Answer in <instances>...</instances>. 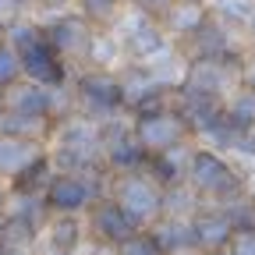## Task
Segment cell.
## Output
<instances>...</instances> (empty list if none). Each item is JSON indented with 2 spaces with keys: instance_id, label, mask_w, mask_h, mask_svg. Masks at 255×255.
Here are the masks:
<instances>
[{
  "instance_id": "obj_1",
  "label": "cell",
  "mask_w": 255,
  "mask_h": 255,
  "mask_svg": "<svg viewBox=\"0 0 255 255\" xmlns=\"http://www.w3.org/2000/svg\"><path fill=\"white\" fill-rule=\"evenodd\" d=\"M103 170H78V174H68V170H57L53 181L46 184L43 191V206L46 213L53 216H75L82 209H92L103 195Z\"/></svg>"
},
{
  "instance_id": "obj_2",
  "label": "cell",
  "mask_w": 255,
  "mask_h": 255,
  "mask_svg": "<svg viewBox=\"0 0 255 255\" xmlns=\"http://www.w3.org/2000/svg\"><path fill=\"white\" fill-rule=\"evenodd\" d=\"M110 199L131 216L138 227L142 223H152L159 213H163V188H159L145 170H131V174H121L114 181Z\"/></svg>"
},
{
  "instance_id": "obj_3",
  "label": "cell",
  "mask_w": 255,
  "mask_h": 255,
  "mask_svg": "<svg viewBox=\"0 0 255 255\" xmlns=\"http://www.w3.org/2000/svg\"><path fill=\"white\" fill-rule=\"evenodd\" d=\"M188 181H191L195 191H202V195H209V199H234L241 191V177L234 174V167L227 163V159H220L216 152H209V149L191 152Z\"/></svg>"
},
{
  "instance_id": "obj_4",
  "label": "cell",
  "mask_w": 255,
  "mask_h": 255,
  "mask_svg": "<svg viewBox=\"0 0 255 255\" xmlns=\"http://www.w3.org/2000/svg\"><path fill=\"white\" fill-rule=\"evenodd\" d=\"M135 135L142 142V149L149 156H159V152H170L177 145H184V138L191 135V128L184 124V117L170 107V110H156V114H138L135 117Z\"/></svg>"
},
{
  "instance_id": "obj_5",
  "label": "cell",
  "mask_w": 255,
  "mask_h": 255,
  "mask_svg": "<svg viewBox=\"0 0 255 255\" xmlns=\"http://www.w3.org/2000/svg\"><path fill=\"white\" fill-rule=\"evenodd\" d=\"M75 100L85 110V117H107V114H114V110L124 107L121 78H114L110 71H100V68L85 71L75 82Z\"/></svg>"
},
{
  "instance_id": "obj_6",
  "label": "cell",
  "mask_w": 255,
  "mask_h": 255,
  "mask_svg": "<svg viewBox=\"0 0 255 255\" xmlns=\"http://www.w3.org/2000/svg\"><path fill=\"white\" fill-rule=\"evenodd\" d=\"M46 39L64 60H82V57L89 60L96 32L82 14H60V18L46 21Z\"/></svg>"
},
{
  "instance_id": "obj_7",
  "label": "cell",
  "mask_w": 255,
  "mask_h": 255,
  "mask_svg": "<svg viewBox=\"0 0 255 255\" xmlns=\"http://www.w3.org/2000/svg\"><path fill=\"white\" fill-rule=\"evenodd\" d=\"M103 156H107L110 167H117L124 174L145 170V163H149V152L142 149L135 128H117V124L103 128Z\"/></svg>"
},
{
  "instance_id": "obj_8",
  "label": "cell",
  "mask_w": 255,
  "mask_h": 255,
  "mask_svg": "<svg viewBox=\"0 0 255 255\" xmlns=\"http://www.w3.org/2000/svg\"><path fill=\"white\" fill-rule=\"evenodd\" d=\"M238 57H216V60H191L188 64V75H184V85L188 92H202V96H216L220 100V92L223 89H231L234 75L241 71Z\"/></svg>"
},
{
  "instance_id": "obj_9",
  "label": "cell",
  "mask_w": 255,
  "mask_h": 255,
  "mask_svg": "<svg viewBox=\"0 0 255 255\" xmlns=\"http://www.w3.org/2000/svg\"><path fill=\"white\" fill-rule=\"evenodd\" d=\"M0 110L4 114H25V117H50L57 121V92L32 85V82H18L11 89L0 92Z\"/></svg>"
},
{
  "instance_id": "obj_10",
  "label": "cell",
  "mask_w": 255,
  "mask_h": 255,
  "mask_svg": "<svg viewBox=\"0 0 255 255\" xmlns=\"http://www.w3.org/2000/svg\"><path fill=\"white\" fill-rule=\"evenodd\" d=\"M89 231L100 238L103 245H124L128 238H135L138 234V223L128 216L114 199H100L92 209H89Z\"/></svg>"
},
{
  "instance_id": "obj_11",
  "label": "cell",
  "mask_w": 255,
  "mask_h": 255,
  "mask_svg": "<svg viewBox=\"0 0 255 255\" xmlns=\"http://www.w3.org/2000/svg\"><path fill=\"white\" fill-rule=\"evenodd\" d=\"M21 68H25V82L43 85L50 92L64 89V82H68V60L50 46V39L43 46H36V50L21 53Z\"/></svg>"
},
{
  "instance_id": "obj_12",
  "label": "cell",
  "mask_w": 255,
  "mask_h": 255,
  "mask_svg": "<svg viewBox=\"0 0 255 255\" xmlns=\"http://www.w3.org/2000/svg\"><path fill=\"white\" fill-rule=\"evenodd\" d=\"M46 145L43 142H28V138H14V135H0V181L14 184L28 167H36L39 159H46Z\"/></svg>"
},
{
  "instance_id": "obj_13",
  "label": "cell",
  "mask_w": 255,
  "mask_h": 255,
  "mask_svg": "<svg viewBox=\"0 0 255 255\" xmlns=\"http://www.w3.org/2000/svg\"><path fill=\"white\" fill-rule=\"evenodd\" d=\"M191 234H195V248L202 252H227L234 241V227L223 209H202L191 216Z\"/></svg>"
},
{
  "instance_id": "obj_14",
  "label": "cell",
  "mask_w": 255,
  "mask_h": 255,
  "mask_svg": "<svg viewBox=\"0 0 255 255\" xmlns=\"http://www.w3.org/2000/svg\"><path fill=\"white\" fill-rule=\"evenodd\" d=\"M206 21H209V14H206L202 4H195V0H177V4L167 11V18H163L167 32H177V36H188V39L199 36L206 28Z\"/></svg>"
},
{
  "instance_id": "obj_15",
  "label": "cell",
  "mask_w": 255,
  "mask_h": 255,
  "mask_svg": "<svg viewBox=\"0 0 255 255\" xmlns=\"http://www.w3.org/2000/svg\"><path fill=\"white\" fill-rule=\"evenodd\" d=\"M57 128V121L50 117H25V114H0V135H14V138H28V142H43Z\"/></svg>"
},
{
  "instance_id": "obj_16",
  "label": "cell",
  "mask_w": 255,
  "mask_h": 255,
  "mask_svg": "<svg viewBox=\"0 0 255 255\" xmlns=\"http://www.w3.org/2000/svg\"><path fill=\"white\" fill-rule=\"evenodd\" d=\"M128 53H131L135 60L149 64L156 53H163V32H159V25H152L149 18L142 25H131V32H128Z\"/></svg>"
},
{
  "instance_id": "obj_17",
  "label": "cell",
  "mask_w": 255,
  "mask_h": 255,
  "mask_svg": "<svg viewBox=\"0 0 255 255\" xmlns=\"http://www.w3.org/2000/svg\"><path fill=\"white\" fill-rule=\"evenodd\" d=\"M159 248L167 255L170 252H184V248H195V234H191V220H177V216H167L159 227L152 231Z\"/></svg>"
},
{
  "instance_id": "obj_18",
  "label": "cell",
  "mask_w": 255,
  "mask_h": 255,
  "mask_svg": "<svg viewBox=\"0 0 255 255\" xmlns=\"http://www.w3.org/2000/svg\"><path fill=\"white\" fill-rule=\"evenodd\" d=\"M46 241H50L53 252H75L78 241H82V223L75 216H53L50 231H46Z\"/></svg>"
},
{
  "instance_id": "obj_19",
  "label": "cell",
  "mask_w": 255,
  "mask_h": 255,
  "mask_svg": "<svg viewBox=\"0 0 255 255\" xmlns=\"http://www.w3.org/2000/svg\"><path fill=\"white\" fill-rule=\"evenodd\" d=\"M223 117H227L234 128H241V131L255 128V92L252 89H238L234 100L227 103V110H223Z\"/></svg>"
},
{
  "instance_id": "obj_20",
  "label": "cell",
  "mask_w": 255,
  "mask_h": 255,
  "mask_svg": "<svg viewBox=\"0 0 255 255\" xmlns=\"http://www.w3.org/2000/svg\"><path fill=\"white\" fill-rule=\"evenodd\" d=\"M7 43L18 50V53H28V50H36V46H43L46 43V25H39V21H18L14 28H7Z\"/></svg>"
},
{
  "instance_id": "obj_21",
  "label": "cell",
  "mask_w": 255,
  "mask_h": 255,
  "mask_svg": "<svg viewBox=\"0 0 255 255\" xmlns=\"http://www.w3.org/2000/svg\"><path fill=\"white\" fill-rule=\"evenodd\" d=\"M18 82H25V68H21V53L4 39L0 43V92L4 89H11V85H18Z\"/></svg>"
},
{
  "instance_id": "obj_22",
  "label": "cell",
  "mask_w": 255,
  "mask_h": 255,
  "mask_svg": "<svg viewBox=\"0 0 255 255\" xmlns=\"http://www.w3.org/2000/svg\"><path fill=\"white\" fill-rule=\"evenodd\" d=\"M114 255H167V252L159 248V241H156L152 231H138L135 238H128L124 245H117Z\"/></svg>"
},
{
  "instance_id": "obj_23",
  "label": "cell",
  "mask_w": 255,
  "mask_h": 255,
  "mask_svg": "<svg viewBox=\"0 0 255 255\" xmlns=\"http://www.w3.org/2000/svg\"><path fill=\"white\" fill-rule=\"evenodd\" d=\"M227 220H231V227L234 234H255V202H227Z\"/></svg>"
},
{
  "instance_id": "obj_24",
  "label": "cell",
  "mask_w": 255,
  "mask_h": 255,
  "mask_svg": "<svg viewBox=\"0 0 255 255\" xmlns=\"http://www.w3.org/2000/svg\"><path fill=\"white\" fill-rule=\"evenodd\" d=\"M121 7V0H78V14L92 25V21H110Z\"/></svg>"
},
{
  "instance_id": "obj_25",
  "label": "cell",
  "mask_w": 255,
  "mask_h": 255,
  "mask_svg": "<svg viewBox=\"0 0 255 255\" xmlns=\"http://www.w3.org/2000/svg\"><path fill=\"white\" fill-rule=\"evenodd\" d=\"M21 11H25V0H0V28H14L21 21Z\"/></svg>"
},
{
  "instance_id": "obj_26",
  "label": "cell",
  "mask_w": 255,
  "mask_h": 255,
  "mask_svg": "<svg viewBox=\"0 0 255 255\" xmlns=\"http://www.w3.org/2000/svg\"><path fill=\"white\" fill-rule=\"evenodd\" d=\"M174 4H177V0H135L138 14H145V18H167V11Z\"/></svg>"
},
{
  "instance_id": "obj_27",
  "label": "cell",
  "mask_w": 255,
  "mask_h": 255,
  "mask_svg": "<svg viewBox=\"0 0 255 255\" xmlns=\"http://www.w3.org/2000/svg\"><path fill=\"white\" fill-rule=\"evenodd\" d=\"M227 252L231 255H255V234H234Z\"/></svg>"
},
{
  "instance_id": "obj_28",
  "label": "cell",
  "mask_w": 255,
  "mask_h": 255,
  "mask_svg": "<svg viewBox=\"0 0 255 255\" xmlns=\"http://www.w3.org/2000/svg\"><path fill=\"white\" fill-rule=\"evenodd\" d=\"M241 78H245V89L255 92V57H252L248 64H241Z\"/></svg>"
},
{
  "instance_id": "obj_29",
  "label": "cell",
  "mask_w": 255,
  "mask_h": 255,
  "mask_svg": "<svg viewBox=\"0 0 255 255\" xmlns=\"http://www.w3.org/2000/svg\"><path fill=\"white\" fill-rule=\"evenodd\" d=\"M7 206H11V184L0 181V213H7Z\"/></svg>"
},
{
  "instance_id": "obj_30",
  "label": "cell",
  "mask_w": 255,
  "mask_h": 255,
  "mask_svg": "<svg viewBox=\"0 0 255 255\" xmlns=\"http://www.w3.org/2000/svg\"><path fill=\"white\" fill-rule=\"evenodd\" d=\"M36 4H43V7H57V4H68V0H36Z\"/></svg>"
},
{
  "instance_id": "obj_31",
  "label": "cell",
  "mask_w": 255,
  "mask_h": 255,
  "mask_svg": "<svg viewBox=\"0 0 255 255\" xmlns=\"http://www.w3.org/2000/svg\"><path fill=\"white\" fill-rule=\"evenodd\" d=\"M4 227H7V213H0V238H4Z\"/></svg>"
},
{
  "instance_id": "obj_32",
  "label": "cell",
  "mask_w": 255,
  "mask_h": 255,
  "mask_svg": "<svg viewBox=\"0 0 255 255\" xmlns=\"http://www.w3.org/2000/svg\"><path fill=\"white\" fill-rule=\"evenodd\" d=\"M46 255H75V252H53V248H50V252H46Z\"/></svg>"
},
{
  "instance_id": "obj_33",
  "label": "cell",
  "mask_w": 255,
  "mask_h": 255,
  "mask_svg": "<svg viewBox=\"0 0 255 255\" xmlns=\"http://www.w3.org/2000/svg\"><path fill=\"white\" fill-rule=\"evenodd\" d=\"M202 255H231V252H202Z\"/></svg>"
},
{
  "instance_id": "obj_34",
  "label": "cell",
  "mask_w": 255,
  "mask_h": 255,
  "mask_svg": "<svg viewBox=\"0 0 255 255\" xmlns=\"http://www.w3.org/2000/svg\"><path fill=\"white\" fill-rule=\"evenodd\" d=\"M252 39H255V14H252Z\"/></svg>"
},
{
  "instance_id": "obj_35",
  "label": "cell",
  "mask_w": 255,
  "mask_h": 255,
  "mask_svg": "<svg viewBox=\"0 0 255 255\" xmlns=\"http://www.w3.org/2000/svg\"><path fill=\"white\" fill-rule=\"evenodd\" d=\"M4 39H7V32H4V28H0V43H4Z\"/></svg>"
},
{
  "instance_id": "obj_36",
  "label": "cell",
  "mask_w": 255,
  "mask_h": 255,
  "mask_svg": "<svg viewBox=\"0 0 255 255\" xmlns=\"http://www.w3.org/2000/svg\"><path fill=\"white\" fill-rule=\"evenodd\" d=\"M195 4H199V0H195Z\"/></svg>"
},
{
  "instance_id": "obj_37",
  "label": "cell",
  "mask_w": 255,
  "mask_h": 255,
  "mask_svg": "<svg viewBox=\"0 0 255 255\" xmlns=\"http://www.w3.org/2000/svg\"><path fill=\"white\" fill-rule=\"evenodd\" d=\"M0 114H4V110H0Z\"/></svg>"
}]
</instances>
